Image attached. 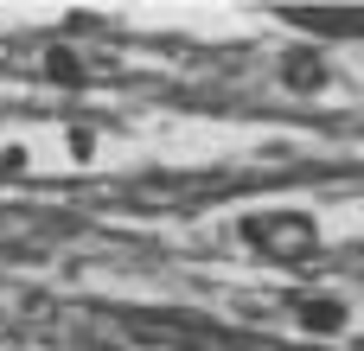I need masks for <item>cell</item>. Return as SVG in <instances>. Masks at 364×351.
Listing matches in <instances>:
<instances>
[{
    "label": "cell",
    "instance_id": "cell-1",
    "mask_svg": "<svg viewBox=\"0 0 364 351\" xmlns=\"http://www.w3.org/2000/svg\"><path fill=\"white\" fill-rule=\"evenodd\" d=\"M250 237H256L269 256H307V249H314V224H307V217H256Z\"/></svg>",
    "mask_w": 364,
    "mask_h": 351
},
{
    "label": "cell",
    "instance_id": "cell-2",
    "mask_svg": "<svg viewBox=\"0 0 364 351\" xmlns=\"http://www.w3.org/2000/svg\"><path fill=\"white\" fill-rule=\"evenodd\" d=\"M294 26H320V32H364V13H326V6H294Z\"/></svg>",
    "mask_w": 364,
    "mask_h": 351
},
{
    "label": "cell",
    "instance_id": "cell-3",
    "mask_svg": "<svg viewBox=\"0 0 364 351\" xmlns=\"http://www.w3.org/2000/svg\"><path fill=\"white\" fill-rule=\"evenodd\" d=\"M301 320H307V326H320V333H333V326H339V307H333V301H307V307H301Z\"/></svg>",
    "mask_w": 364,
    "mask_h": 351
}]
</instances>
